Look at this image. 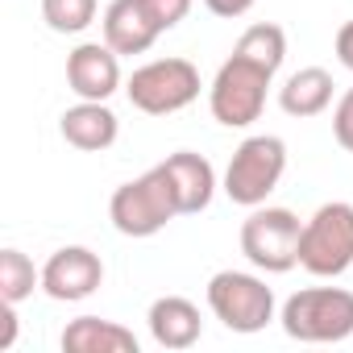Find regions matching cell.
Returning a JSON list of instances; mask_svg holds the SVG:
<instances>
[{"label":"cell","instance_id":"ffe728a7","mask_svg":"<svg viewBox=\"0 0 353 353\" xmlns=\"http://www.w3.org/2000/svg\"><path fill=\"white\" fill-rule=\"evenodd\" d=\"M141 9L150 13V21L158 26V34H166V30H174L192 13V0H141Z\"/></svg>","mask_w":353,"mask_h":353},{"label":"cell","instance_id":"7a4b0ae2","mask_svg":"<svg viewBox=\"0 0 353 353\" xmlns=\"http://www.w3.org/2000/svg\"><path fill=\"white\" fill-rule=\"evenodd\" d=\"M283 332L303 345H336L353 336V291L345 287H303L295 291L283 312Z\"/></svg>","mask_w":353,"mask_h":353},{"label":"cell","instance_id":"d6986e66","mask_svg":"<svg viewBox=\"0 0 353 353\" xmlns=\"http://www.w3.org/2000/svg\"><path fill=\"white\" fill-rule=\"evenodd\" d=\"M96 0H42V21L54 34H83L96 21Z\"/></svg>","mask_w":353,"mask_h":353},{"label":"cell","instance_id":"4fadbf2b","mask_svg":"<svg viewBox=\"0 0 353 353\" xmlns=\"http://www.w3.org/2000/svg\"><path fill=\"white\" fill-rule=\"evenodd\" d=\"M145 324H150V336L154 345L162 349H192L204 332V320H200V307L183 295H162L150 303L145 312Z\"/></svg>","mask_w":353,"mask_h":353},{"label":"cell","instance_id":"5bb4252c","mask_svg":"<svg viewBox=\"0 0 353 353\" xmlns=\"http://www.w3.org/2000/svg\"><path fill=\"white\" fill-rule=\"evenodd\" d=\"M104 42L117 54H145L158 42V26L141 9V0H112L104 9Z\"/></svg>","mask_w":353,"mask_h":353},{"label":"cell","instance_id":"30bf717a","mask_svg":"<svg viewBox=\"0 0 353 353\" xmlns=\"http://www.w3.org/2000/svg\"><path fill=\"white\" fill-rule=\"evenodd\" d=\"M67 88L79 100H108L121 88V54L108 42H83L67 54Z\"/></svg>","mask_w":353,"mask_h":353},{"label":"cell","instance_id":"277c9868","mask_svg":"<svg viewBox=\"0 0 353 353\" xmlns=\"http://www.w3.org/2000/svg\"><path fill=\"white\" fill-rule=\"evenodd\" d=\"M299 237H303V221L291 208L258 204L241 221V254L262 274H287V270H295L299 266Z\"/></svg>","mask_w":353,"mask_h":353},{"label":"cell","instance_id":"3957f363","mask_svg":"<svg viewBox=\"0 0 353 353\" xmlns=\"http://www.w3.org/2000/svg\"><path fill=\"white\" fill-rule=\"evenodd\" d=\"M283 170H287V145L283 137L274 133H254L245 137L229 166H225V196L237 204V208H258L270 200V192L283 183Z\"/></svg>","mask_w":353,"mask_h":353},{"label":"cell","instance_id":"9c48e42d","mask_svg":"<svg viewBox=\"0 0 353 353\" xmlns=\"http://www.w3.org/2000/svg\"><path fill=\"white\" fill-rule=\"evenodd\" d=\"M100 283H104V262L88 245H63L42 266V291L59 303H79L96 295Z\"/></svg>","mask_w":353,"mask_h":353},{"label":"cell","instance_id":"44dd1931","mask_svg":"<svg viewBox=\"0 0 353 353\" xmlns=\"http://www.w3.org/2000/svg\"><path fill=\"white\" fill-rule=\"evenodd\" d=\"M332 137H336L341 150L353 154V88H349V92L336 100V108H332Z\"/></svg>","mask_w":353,"mask_h":353},{"label":"cell","instance_id":"52a82bcc","mask_svg":"<svg viewBox=\"0 0 353 353\" xmlns=\"http://www.w3.org/2000/svg\"><path fill=\"white\" fill-rule=\"evenodd\" d=\"M208 307L229 332H262L274 320V291L266 279L245 274V270H216L208 279Z\"/></svg>","mask_w":353,"mask_h":353},{"label":"cell","instance_id":"7c38bea8","mask_svg":"<svg viewBox=\"0 0 353 353\" xmlns=\"http://www.w3.org/2000/svg\"><path fill=\"white\" fill-rule=\"evenodd\" d=\"M59 133H63L67 145H75L83 154H100V150H108L117 141L121 121L108 108V100H79L75 108H67L59 117Z\"/></svg>","mask_w":353,"mask_h":353},{"label":"cell","instance_id":"8fae6325","mask_svg":"<svg viewBox=\"0 0 353 353\" xmlns=\"http://www.w3.org/2000/svg\"><path fill=\"white\" fill-rule=\"evenodd\" d=\"M162 170L170 174V188H174V200H179V216H196L212 204L216 196V170L204 154H192V150H179L162 162Z\"/></svg>","mask_w":353,"mask_h":353},{"label":"cell","instance_id":"9a60e30c","mask_svg":"<svg viewBox=\"0 0 353 353\" xmlns=\"http://www.w3.org/2000/svg\"><path fill=\"white\" fill-rule=\"evenodd\" d=\"M63 349L67 353H137L133 328L100 316H79L63 328Z\"/></svg>","mask_w":353,"mask_h":353},{"label":"cell","instance_id":"2e32d148","mask_svg":"<svg viewBox=\"0 0 353 353\" xmlns=\"http://www.w3.org/2000/svg\"><path fill=\"white\" fill-rule=\"evenodd\" d=\"M332 75L324 71V67H299L295 75H287V83L279 88V108L287 112V117H299V121H307V117H320V112H328V104H332Z\"/></svg>","mask_w":353,"mask_h":353},{"label":"cell","instance_id":"cb8c5ba5","mask_svg":"<svg viewBox=\"0 0 353 353\" xmlns=\"http://www.w3.org/2000/svg\"><path fill=\"white\" fill-rule=\"evenodd\" d=\"M336 59H341V67L345 71H353V21H345L341 30H336Z\"/></svg>","mask_w":353,"mask_h":353},{"label":"cell","instance_id":"6da1fadb","mask_svg":"<svg viewBox=\"0 0 353 353\" xmlns=\"http://www.w3.org/2000/svg\"><path fill=\"white\" fill-rule=\"evenodd\" d=\"M108 216H112V229L125 233V237H154L162 233L174 216H179V200H174V188H170V174L158 166H150L145 174L121 183L108 200Z\"/></svg>","mask_w":353,"mask_h":353},{"label":"cell","instance_id":"ac0fdd59","mask_svg":"<svg viewBox=\"0 0 353 353\" xmlns=\"http://www.w3.org/2000/svg\"><path fill=\"white\" fill-rule=\"evenodd\" d=\"M42 287V270L21 254V250H0V299L9 303H26L34 291Z\"/></svg>","mask_w":353,"mask_h":353},{"label":"cell","instance_id":"7402d4cb","mask_svg":"<svg viewBox=\"0 0 353 353\" xmlns=\"http://www.w3.org/2000/svg\"><path fill=\"white\" fill-rule=\"evenodd\" d=\"M17 341V303L0 299V349H13Z\"/></svg>","mask_w":353,"mask_h":353},{"label":"cell","instance_id":"5b68a950","mask_svg":"<svg viewBox=\"0 0 353 353\" xmlns=\"http://www.w3.org/2000/svg\"><path fill=\"white\" fill-rule=\"evenodd\" d=\"M299 266L316 279H336L353 266V204L332 200L303 221Z\"/></svg>","mask_w":353,"mask_h":353},{"label":"cell","instance_id":"603a6c76","mask_svg":"<svg viewBox=\"0 0 353 353\" xmlns=\"http://www.w3.org/2000/svg\"><path fill=\"white\" fill-rule=\"evenodd\" d=\"M204 9H208L212 17L233 21V17H245V13L254 9V0H204Z\"/></svg>","mask_w":353,"mask_h":353},{"label":"cell","instance_id":"8992f818","mask_svg":"<svg viewBox=\"0 0 353 353\" xmlns=\"http://www.w3.org/2000/svg\"><path fill=\"white\" fill-rule=\"evenodd\" d=\"M270 71L241 59V54H229L208 88V108L212 117L225 125V129H250L262 108H266V92H270Z\"/></svg>","mask_w":353,"mask_h":353},{"label":"cell","instance_id":"e0dca14e","mask_svg":"<svg viewBox=\"0 0 353 353\" xmlns=\"http://www.w3.org/2000/svg\"><path fill=\"white\" fill-rule=\"evenodd\" d=\"M233 54H241V59H250V63H258V67H266V71L274 75V71L283 67V59H287V34H283V26H274V21H258V26H250V30L237 38Z\"/></svg>","mask_w":353,"mask_h":353},{"label":"cell","instance_id":"ba28073f","mask_svg":"<svg viewBox=\"0 0 353 353\" xmlns=\"http://www.w3.org/2000/svg\"><path fill=\"white\" fill-rule=\"evenodd\" d=\"M125 96L145 117H170L200 96V71L188 59H154L129 75Z\"/></svg>","mask_w":353,"mask_h":353}]
</instances>
